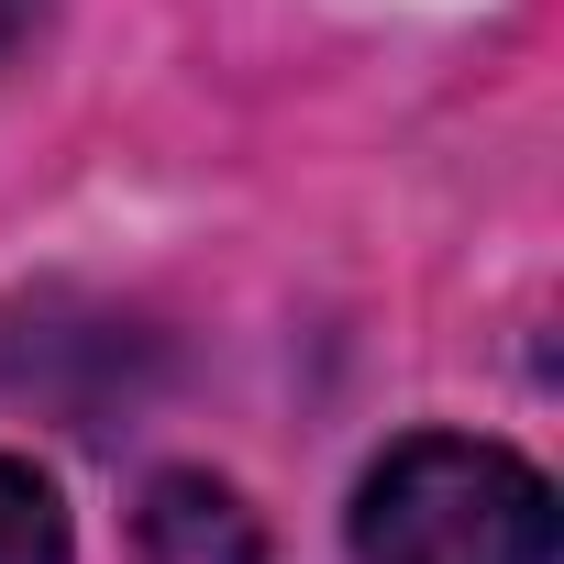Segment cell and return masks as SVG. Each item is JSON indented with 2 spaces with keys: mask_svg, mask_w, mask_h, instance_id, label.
<instances>
[{
  "mask_svg": "<svg viewBox=\"0 0 564 564\" xmlns=\"http://www.w3.org/2000/svg\"><path fill=\"white\" fill-rule=\"evenodd\" d=\"M0 564H67V509L23 454H0Z\"/></svg>",
  "mask_w": 564,
  "mask_h": 564,
  "instance_id": "3",
  "label": "cell"
},
{
  "mask_svg": "<svg viewBox=\"0 0 564 564\" xmlns=\"http://www.w3.org/2000/svg\"><path fill=\"white\" fill-rule=\"evenodd\" d=\"M355 564H553V487L509 443L410 432L355 487Z\"/></svg>",
  "mask_w": 564,
  "mask_h": 564,
  "instance_id": "1",
  "label": "cell"
},
{
  "mask_svg": "<svg viewBox=\"0 0 564 564\" xmlns=\"http://www.w3.org/2000/svg\"><path fill=\"white\" fill-rule=\"evenodd\" d=\"M133 542H144V564H265V520H254L221 476H199V465L144 476Z\"/></svg>",
  "mask_w": 564,
  "mask_h": 564,
  "instance_id": "2",
  "label": "cell"
},
{
  "mask_svg": "<svg viewBox=\"0 0 564 564\" xmlns=\"http://www.w3.org/2000/svg\"><path fill=\"white\" fill-rule=\"evenodd\" d=\"M45 12H56V0H0V67H23V45L45 34Z\"/></svg>",
  "mask_w": 564,
  "mask_h": 564,
  "instance_id": "4",
  "label": "cell"
}]
</instances>
